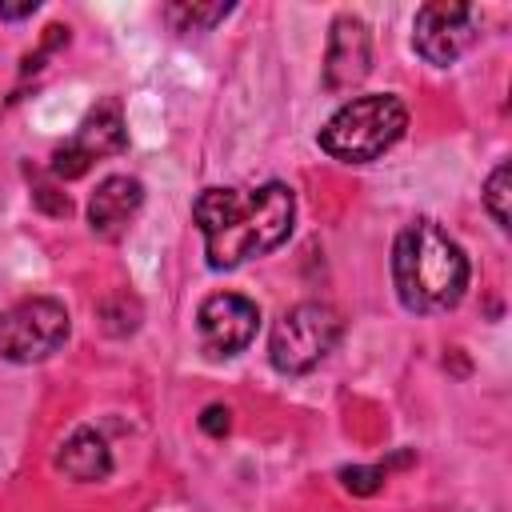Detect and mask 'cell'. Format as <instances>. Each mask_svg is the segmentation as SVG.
Wrapping results in <instances>:
<instances>
[{
    "instance_id": "6da1fadb",
    "label": "cell",
    "mask_w": 512,
    "mask_h": 512,
    "mask_svg": "<svg viewBox=\"0 0 512 512\" xmlns=\"http://www.w3.org/2000/svg\"><path fill=\"white\" fill-rule=\"evenodd\" d=\"M292 216L296 196L280 180L260 188H204L192 204L208 268H236L280 248L292 232Z\"/></svg>"
},
{
    "instance_id": "7a4b0ae2",
    "label": "cell",
    "mask_w": 512,
    "mask_h": 512,
    "mask_svg": "<svg viewBox=\"0 0 512 512\" xmlns=\"http://www.w3.org/2000/svg\"><path fill=\"white\" fill-rule=\"evenodd\" d=\"M392 284L408 312H448L468 288V256L440 224L416 220L392 244Z\"/></svg>"
},
{
    "instance_id": "3957f363",
    "label": "cell",
    "mask_w": 512,
    "mask_h": 512,
    "mask_svg": "<svg viewBox=\"0 0 512 512\" xmlns=\"http://www.w3.org/2000/svg\"><path fill=\"white\" fill-rule=\"evenodd\" d=\"M408 128V108L392 92H368L340 104L320 128V148L340 164H368L384 156Z\"/></svg>"
},
{
    "instance_id": "277c9868",
    "label": "cell",
    "mask_w": 512,
    "mask_h": 512,
    "mask_svg": "<svg viewBox=\"0 0 512 512\" xmlns=\"http://www.w3.org/2000/svg\"><path fill=\"white\" fill-rule=\"evenodd\" d=\"M340 332H344V320H340V312L332 304H324V300H300V304H292L272 324L268 360L284 376L312 372L336 348Z\"/></svg>"
},
{
    "instance_id": "5b68a950",
    "label": "cell",
    "mask_w": 512,
    "mask_h": 512,
    "mask_svg": "<svg viewBox=\"0 0 512 512\" xmlns=\"http://www.w3.org/2000/svg\"><path fill=\"white\" fill-rule=\"evenodd\" d=\"M68 340V308L52 296H24L0 312V356L12 364L48 360Z\"/></svg>"
},
{
    "instance_id": "8992f818",
    "label": "cell",
    "mask_w": 512,
    "mask_h": 512,
    "mask_svg": "<svg viewBox=\"0 0 512 512\" xmlns=\"http://www.w3.org/2000/svg\"><path fill=\"white\" fill-rule=\"evenodd\" d=\"M476 36H480V12L472 4L432 0L416 12V24H412V48L436 68L456 64Z\"/></svg>"
},
{
    "instance_id": "52a82bcc",
    "label": "cell",
    "mask_w": 512,
    "mask_h": 512,
    "mask_svg": "<svg viewBox=\"0 0 512 512\" xmlns=\"http://www.w3.org/2000/svg\"><path fill=\"white\" fill-rule=\"evenodd\" d=\"M124 148H128V128H124L120 104H116V100H104V104H96V108L80 120L76 136H72L64 148L52 152V172H56L60 180H76V176H84V172L92 168V160L116 156V152H124Z\"/></svg>"
},
{
    "instance_id": "ba28073f",
    "label": "cell",
    "mask_w": 512,
    "mask_h": 512,
    "mask_svg": "<svg viewBox=\"0 0 512 512\" xmlns=\"http://www.w3.org/2000/svg\"><path fill=\"white\" fill-rule=\"evenodd\" d=\"M260 324V308L240 296V292H216L200 304L196 312V328H200V344L208 356H236L252 344Z\"/></svg>"
},
{
    "instance_id": "9c48e42d",
    "label": "cell",
    "mask_w": 512,
    "mask_h": 512,
    "mask_svg": "<svg viewBox=\"0 0 512 512\" xmlns=\"http://www.w3.org/2000/svg\"><path fill=\"white\" fill-rule=\"evenodd\" d=\"M372 68V32L360 16L340 12L328 32V52H324V84L332 92L356 88Z\"/></svg>"
},
{
    "instance_id": "30bf717a",
    "label": "cell",
    "mask_w": 512,
    "mask_h": 512,
    "mask_svg": "<svg viewBox=\"0 0 512 512\" xmlns=\"http://www.w3.org/2000/svg\"><path fill=\"white\" fill-rule=\"evenodd\" d=\"M144 204V184L136 176H104L88 200V224L96 236L104 240H116L128 220L140 212Z\"/></svg>"
},
{
    "instance_id": "8fae6325",
    "label": "cell",
    "mask_w": 512,
    "mask_h": 512,
    "mask_svg": "<svg viewBox=\"0 0 512 512\" xmlns=\"http://www.w3.org/2000/svg\"><path fill=\"white\" fill-rule=\"evenodd\" d=\"M56 468L76 480V484H92V480H104L112 472V452H108V440L96 432V428H76L60 452H56Z\"/></svg>"
},
{
    "instance_id": "7c38bea8",
    "label": "cell",
    "mask_w": 512,
    "mask_h": 512,
    "mask_svg": "<svg viewBox=\"0 0 512 512\" xmlns=\"http://www.w3.org/2000/svg\"><path fill=\"white\" fill-rule=\"evenodd\" d=\"M232 12V4L228 0H220V4H168L164 8V16L180 28V32H192V28H212L216 20H224Z\"/></svg>"
},
{
    "instance_id": "4fadbf2b",
    "label": "cell",
    "mask_w": 512,
    "mask_h": 512,
    "mask_svg": "<svg viewBox=\"0 0 512 512\" xmlns=\"http://www.w3.org/2000/svg\"><path fill=\"white\" fill-rule=\"evenodd\" d=\"M508 180H512L508 160H500V164L492 168V176L484 180V208L492 212V220H496L500 228H508Z\"/></svg>"
},
{
    "instance_id": "5bb4252c",
    "label": "cell",
    "mask_w": 512,
    "mask_h": 512,
    "mask_svg": "<svg viewBox=\"0 0 512 512\" xmlns=\"http://www.w3.org/2000/svg\"><path fill=\"white\" fill-rule=\"evenodd\" d=\"M340 480H344L348 492L372 496V492H380V484H384V468H376V464H372V468H368V464H356V468H344Z\"/></svg>"
},
{
    "instance_id": "9a60e30c",
    "label": "cell",
    "mask_w": 512,
    "mask_h": 512,
    "mask_svg": "<svg viewBox=\"0 0 512 512\" xmlns=\"http://www.w3.org/2000/svg\"><path fill=\"white\" fill-rule=\"evenodd\" d=\"M200 428H204L208 436H224V432H228V408H224V404H208L204 416H200Z\"/></svg>"
},
{
    "instance_id": "2e32d148",
    "label": "cell",
    "mask_w": 512,
    "mask_h": 512,
    "mask_svg": "<svg viewBox=\"0 0 512 512\" xmlns=\"http://www.w3.org/2000/svg\"><path fill=\"white\" fill-rule=\"evenodd\" d=\"M36 12V0H24V4H0V16L4 20H20V16H32Z\"/></svg>"
}]
</instances>
